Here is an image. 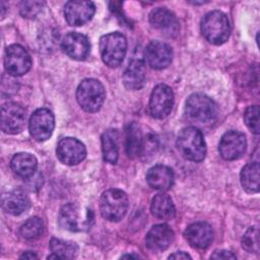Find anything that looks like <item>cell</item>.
<instances>
[{"instance_id": "obj_12", "label": "cell", "mask_w": 260, "mask_h": 260, "mask_svg": "<svg viewBox=\"0 0 260 260\" xmlns=\"http://www.w3.org/2000/svg\"><path fill=\"white\" fill-rule=\"evenodd\" d=\"M28 127L32 138L38 141L47 140L51 137L55 127L53 113L48 109L37 110L29 119Z\"/></svg>"}, {"instance_id": "obj_7", "label": "cell", "mask_w": 260, "mask_h": 260, "mask_svg": "<svg viewBox=\"0 0 260 260\" xmlns=\"http://www.w3.org/2000/svg\"><path fill=\"white\" fill-rule=\"evenodd\" d=\"M100 209L104 218L110 221H118L124 217L128 209V197L119 189L105 191L100 200Z\"/></svg>"}, {"instance_id": "obj_9", "label": "cell", "mask_w": 260, "mask_h": 260, "mask_svg": "<svg viewBox=\"0 0 260 260\" xmlns=\"http://www.w3.org/2000/svg\"><path fill=\"white\" fill-rule=\"evenodd\" d=\"M174 105V93L170 86L166 84L156 85L150 95L149 112L152 117L162 119L167 117Z\"/></svg>"}, {"instance_id": "obj_1", "label": "cell", "mask_w": 260, "mask_h": 260, "mask_svg": "<svg viewBox=\"0 0 260 260\" xmlns=\"http://www.w3.org/2000/svg\"><path fill=\"white\" fill-rule=\"evenodd\" d=\"M177 147L185 158L192 161H201L206 154L203 135L195 127H187L181 130L177 138Z\"/></svg>"}, {"instance_id": "obj_20", "label": "cell", "mask_w": 260, "mask_h": 260, "mask_svg": "<svg viewBox=\"0 0 260 260\" xmlns=\"http://www.w3.org/2000/svg\"><path fill=\"white\" fill-rule=\"evenodd\" d=\"M145 78L146 70L144 62L139 59H134L129 63L123 74V83L126 88L137 90L144 85Z\"/></svg>"}, {"instance_id": "obj_16", "label": "cell", "mask_w": 260, "mask_h": 260, "mask_svg": "<svg viewBox=\"0 0 260 260\" xmlns=\"http://www.w3.org/2000/svg\"><path fill=\"white\" fill-rule=\"evenodd\" d=\"M174 236L173 230L168 224L153 225L146 234L145 246L153 253L162 252L172 244Z\"/></svg>"}, {"instance_id": "obj_24", "label": "cell", "mask_w": 260, "mask_h": 260, "mask_svg": "<svg viewBox=\"0 0 260 260\" xmlns=\"http://www.w3.org/2000/svg\"><path fill=\"white\" fill-rule=\"evenodd\" d=\"M119 133L116 129H109L102 135V150L104 159L116 164L119 156Z\"/></svg>"}, {"instance_id": "obj_13", "label": "cell", "mask_w": 260, "mask_h": 260, "mask_svg": "<svg viewBox=\"0 0 260 260\" xmlns=\"http://www.w3.org/2000/svg\"><path fill=\"white\" fill-rule=\"evenodd\" d=\"M247 146L246 137L239 131H229L224 133L219 142L220 155L226 160H235L240 158Z\"/></svg>"}, {"instance_id": "obj_2", "label": "cell", "mask_w": 260, "mask_h": 260, "mask_svg": "<svg viewBox=\"0 0 260 260\" xmlns=\"http://www.w3.org/2000/svg\"><path fill=\"white\" fill-rule=\"evenodd\" d=\"M203 37L213 45H221L228 41L231 26L228 16L218 10L207 13L201 21Z\"/></svg>"}, {"instance_id": "obj_35", "label": "cell", "mask_w": 260, "mask_h": 260, "mask_svg": "<svg viewBox=\"0 0 260 260\" xmlns=\"http://www.w3.org/2000/svg\"><path fill=\"white\" fill-rule=\"evenodd\" d=\"M20 258H21V259H37L38 256H37L35 253L30 252V251H26V252H24V253L20 256Z\"/></svg>"}, {"instance_id": "obj_32", "label": "cell", "mask_w": 260, "mask_h": 260, "mask_svg": "<svg viewBox=\"0 0 260 260\" xmlns=\"http://www.w3.org/2000/svg\"><path fill=\"white\" fill-rule=\"evenodd\" d=\"M44 2L41 1H22L20 3V13L25 18H35L42 10Z\"/></svg>"}, {"instance_id": "obj_17", "label": "cell", "mask_w": 260, "mask_h": 260, "mask_svg": "<svg viewBox=\"0 0 260 260\" xmlns=\"http://www.w3.org/2000/svg\"><path fill=\"white\" fill-rule=\"evenodd\" d=\"M149 22L154 28L169 37H174L179 31V21L176 15L167 8L153 9L149 14Z\"/></svg>"}, {"instance_id": "obj_22", "label": "cell", "mask_w": 260, "mask_h": 260, "mask_svg": "<svg viewBox=\"0 0 260 260\" xmlns=\"http://www.w3.org/2000/svg\"><path fill=\"white\" fill-rule=\"evenodd\" d=\"M29 206L30 201L27 195L19 189L7 192L2 197L3 209L12 215L21 214L22 212L26 211Z\"/></svg>"}, {"instance_id": "obj_3", "label": "cell", "mask_w": 260, "mask_h": 260, "mask_svg": "<svg viewBox=\"0 0 260 260\" xmlns=\"http://www.w3.org/2000/svg\"><path fill=\"white\" fill-rule=\"evenodd\" d=\"M185 113L191 121L200 124H208L216 119L218 109L214 101L207 95L194 93L186 101Z\"/></svg>"}, {"instance_id": "obj_14", "label": "cell", "mask_w": 260, "mask_h": 260, "mask_svg": "<svg viewBox=\"0 0 260 260\" xmlns=\"http://www.w3.org/2000/svg\"><path fill=\"white\" fill-rule=\"evenodd\" d=\"M95 6L91 1H68L64 7V16L68 24L78 26L91 19Z\"/></svg>"}, {"instance_id": "obj_27", "label": "cell", "mask_w": 260, "mask_h": 260, "mask_svg": "<svg viewBox=\"0 0 260 260\" xmlns=\"http://www.w3.org/2000/svg\"><path fill=\"white\" fill-rule=\"evenodd\" d=\"M243 188L250 193L259 191V165L257 161L247 164L241 172Z\"/></svg>"}, {"instance_id": "obj_33", "label": "cell", "mask_w": 260, "mask_h": 260, "mask_svg": "<svg viewBox=\"0 0 260 260\" xmlns=\"http://www.w3.org/2000/svg\"><path fill=\"white\" fill-rule=\"evenodd\" d=\"M210 258H212V259H236V256L230 251L220 250V251L214 252L210 256Z\"/></svg>"}, {"instance_id": "obj_28", "label": "cell", "mask_w": 260, "mask_h": 260, "mask_svg": "<svg viewBox=\"0 0 260 260\" xmlns=\"http://www.w3.org/2000/svg\"><path fill=\"white\" fill-rule=\"evenodd\" d=\"M50 248L53 254L57 255L59 259H71L77 254L78 248L73 242L64 241L53 238L50 242Z\"/></svg>"}, {"instance_id": "obj_25", "label": "cell", "mask_w": 260, "mask_h": 260, "mask_svg": "<svg viewBox=\"0 0 260 260\" xmlns=\"http://www.w3.org/2000/svg\"><path fill=\"white\" fill-rule=\"evenodd\" d=\"M151 212L159 219L174 218L176 209L171 197L164 193L155 195L151 201Z\"/></svg>"}, {"instance_id": "obj_21", "label": "cell", "mask_w": 260, "mask_h": 260, "mask_svg": "<svg viewBox=\"0 0 260 260\" xmlns=\"http://www.w3.org/2000/svg\"><path fill=\"white\" fill-rule=\"evenodd\" d=\"M146 181L151 188L159 191H166L173 185L174 173L167 166L156 165L148 170L146 174Z\"/></svg>"}, {"instance_id": "obj_29", "label": "cell", "mask_w": 260, "mask_h": 260, "mask_svg": "<svg viewBox=\"0 0 260 260\" xmlns=\"http://www.w3.org/2000/svg\"><path fill=\"white\" fill-rule=\"evenodd\" d=\"M44 232V223L39 217L27 219L20 228V235L25 240H36L42 236Z\"/></svg>"}, {"instance_id": "obj_8", "label": "cell", "mask_w": 260, "mask_h": 260, "mask_svg": "<svg viewBox=\"0 0 260 260\" xmlns=\"http://www.w3.org/2000/svg\"><path fill=\"white\" fill-rule=\"evenodd\" d=\"M5 68L12 76L25 74L31 67V59L27 51L20 45H11L5 51Z\"/></svg>"}, {"instance_id": "obj_6", "label": "cell", "mask_w": 260, "mask_h": 260, "mask_svg": "<svg viewBox=\"0 0 260 260\" xmlns=\"http://www.w3.org/2000/svg\"><path fill=\"white\" fill-rule=\"evenodd\" d=\"M100 51L104 63L110 67H118L127 51V41L125 37L118 32H110L100 40Z\"/></svg>"}, {"instance_id": "obj_4", "label": "cell", "mask_w": 260, "mask_h": 260, "mask_svg": "<svg viewBox=\"0 0 260 260\" xmlns=\"http://www.w3.org/2000/svg\"><path fill=\"white\" fill-rule=\"evenodd\" d=\"M93 222V213L76 203L64 205L59 213L60 225L70 232H82L90 229Z\"/></svg>"}, {"instance_id": "obj_18", "label": "cell", "mask_w": 260, "mask_h": 260, "mask_svg": "<svg viewBox=\"0 0 260 260\" xmlns=\"http://www.w3.org/2000/svg\"><path fill=\"white\" fill-rule=\"evenodd\" d=\"M61 47L64 53L74 60L85 59L90 49L87 38L78 32L67 34L62 40Z\"/></svg>"}, {"instance_id": "obj_30", "label": "cell", "mask_w": 260, "mask_h": 260, "mask_svg": "<svg viewBox=\"0 0 260 260\" xmlns=\"http://www.w3.org/2000/svg\"><path fill=\"white\" fill-rule=\"evenodd\" d=\"M242 247L248 253L259 252V231L257 226L249 228L242 238Z\"/></svg>"}, {"instance_id": "obj_19", "label": "cell", "mask_w": 260, "mask_h": 260, "mask_svg": "<svg viewBox=\"0 0 260 260\" xmlns=\"http://www.w3.org/2000/svg\"><path fill=\"white\" fill-rule=\"evenodd\" d=\"M184 235L190 246L196 249L207 248L213 240L212 228L210 224L203 221L190 224L186 229Z\"/></svg>"}, {"instance_id": "obj_5", "label": "cell", "mask_w": 260, "mask_h": 260, "mask_svg": "<svg viewBox=\"0 0 260 260\" xmlns=\"http://www.w3.org/2000/svg\"><path fill=\"white\" fill-rule=\"evenodd\" d=\"M106 98L103 84L93 78H87L80 82L76 90V99L79 106L86 112H96L101 109Z\"/></svg>"}, {"instance_id": "obj_23", "label": "cell", "mask_w": 260, "mask_h": 260, "mask_svg": "<svg viewBox=\"0 0 260 260\" xmlns=\"http://www.w3.org/2000/svg\"><path fill=\"white\" fill-rule=\"evenodd\" d=\"M38 167L37 158L27 152L16 153L11 159V169L18 176L23 179L31 177Z\"/></svg>"}, {"instance_id": "obj_36", "label": "cell", "mask_w": 260, "mask_h": 260, "mask_svg": "<svg viewBox=\"0 0 260 260\" xmlns=\"http://www.w3.org/2000/svg\"><path fill=\"white\" fill-rule=\"evenodd\" d=\"M122 258H139V256H137V255H135V256H133V255H124V256H122Z\"/></svg>"}, {"instance_id": "obj_11", "label": "cell", "mask_w": 260, "mask_h": 260, "mask_svg": "<svg viewBox=\"0 0 260 260\" xmlns=\"http://www.w3.org/2000/svg\"><path fill=\"white\" fill-rule=\"evenodd\" d=\"M56 154L59 160L63 164L73 166L81 162L84 159L86 155V148L78 139L73 137H65L58 142Z\"/></svg>"}, {"instance_id": "obj_10", "label": "cell", "mask_w": 260, "mask_h": 260, "mask_svg": "<svg viewBox=\"0 0 260 260\" xmlns=\"http://www.w3.org/2000/svg\"><path fill=\"white\" fill-rule=\"evenodd\" d=\"M26 120L25 110L16 103H7L1 109V129L8 134L19 133Z\"/></svg>"}, {"instance_id": "obj_34", "label": "cell", "mask_w": 260, "mask_h": 260, "mask_svg": "<svg viewBox=\"0 0 260 260\" xmlns=\"http://www.w3.org/2000/svg\"><path fill=\"white\" fill-rule=\"evenodd\" d=\"M191 257L185 252H176L169 256V259H190Z\"/></svg>"}, {"instance_id": "obj_26", "label": "cell", "mask_w": 260, "mask_h": 260, "mask_svg": "<svg viewBox=\"0 0 260 260\" xmlns=\"http://www.w3.org/2000/svg\"><path fill=\"white\" fill-rule=\"evenodd\" d=\"M142 135L139 126L132 122L128 125L126 130V151L127 154L134 158L141 153L142 150Z\"/></svg>"}, {"instance_id": "obj_31", "label": "cell", "mask_w": 260, "mask_h": 260, "mask_svg": "<svg viewBox=\"0 0 260 260\" xmlns=\"http://www.w3.org/2000/svg\"><path fill=\"white\" fill-rule=\"evenodd\" d=\"M244 120L248 128L255 134L259 133V107L249 106L244 113Z\"/></svg>"}, {"instance_id": "obj_15", "label": "cell", "mask_w": 260, "mask_h": 260, "mask_svg": "<svg viewBox=\"0 0 260 260\" xmlns=\"http://www.w3.org/2000/svg\"><path fill=\"white\" fill-rule=\"evenodd\" d=\"M144 57L146 63L154 69H164L168 67L173 59L172 48L159 41L149 43L145 49Z\"/></svg>"}]
</instances>
